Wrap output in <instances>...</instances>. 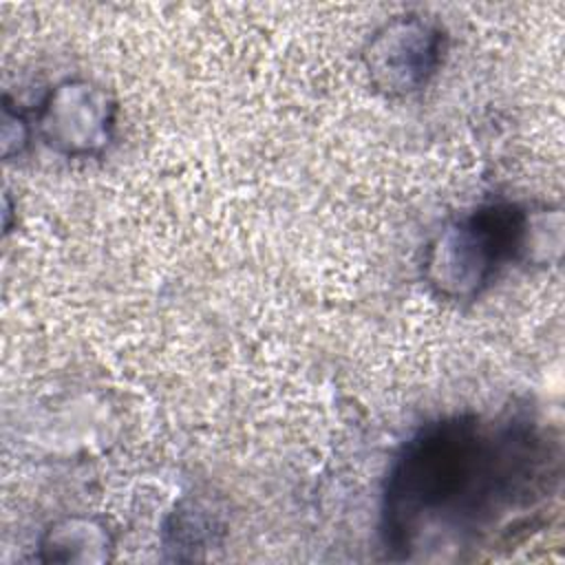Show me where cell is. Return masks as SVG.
Masks as SVG:
<instances>
[{
	"mask_svg": "<svg viewBox=\"0 0 565 565\" xmlns=\"http://www.w3.org/2000/svg\"><path fill=\"white\" fill-rule=\"evenodd\" d=\"M561 479V437L525 408L435 417L388 463L382 550L391 561L422 563L512 543L539 523Z\"/></svg>",
	"mask_w": 565,
	"mask_h": 565,
	"instance_id": "obj_1",
	"label": "cell"
},
{
	"mask_svg": "<svg viewBox=\"0 0 565 565\" xmlns=\"http://www.w3.org/2000/svg\"><path fill=\"white\" fill-rule=\"evenodd\" d=\"M561 227V210H534L510 199L479 203L428 241L424 282L441 300H477L512 263L556 260Z\"/></svg>",
	"mask_w": 565,
	"mask_h": 565,
	"instance_id": "obj_2",
	"label": "cell"
},
{
	"mask_svg": "<svg viewBox=\"0 0 565 565\" xmlns=\"http://www.w3.org/2000/svg\"><path fill=\"white\" fill-rule=\"evenodd\" d=\"M448 51V33L437 18L408 11L380 24L362 49L371 86L388 99L424 90L439 73Z\"/></svg>",
	"mask_w": 565,
	"mask_h": 565,
	"instance_id": "obj_3",
	"label": "cell"
},
{
	"mask_svg": "<svg viewBox=\"0 0 565 565\" xmlns=\"http://www.w3.org/2000/svg\"><path fill=\"white\" fill-rule=\"evenodd\" d=\"M117 102L97 82L66 77L49 88L33 113V130L66 159L102 157L117 132Z\"/></svg>",
	"mask_w": 565,
	"mask_h": 565,
	"instance_id": "obj_4",
	"label": "cell"
},
{
	"mask_svg": "<svg viewBox=\"0 0 565 565\" xmlns=\"http://www.w3.org/2000/svg\"><path fill=\"white\" fill-rule=\"evenodd\" d=\"M110 530L90 516H64L40 536L38 561L44 563H104L113 552Z\"/></svg>",
	"mask_w": 565,
	"mask_h": 565,
	"instance_id": "obj_5",
	"label": "cell"
},
{
	"mask_svg": "<svg viewBox=\"0 0 565 565\" xmlns=\"http://www.w3.org/2000/svg\"><path fill=\"white\" fill-rule=\"evenodd\" d=\"M33 135V119L26 117L18 104L11 102V97H4L2 106V154L9 159L13 154H20Z\"/></svg>",
	"mask_w": 565,
	"mask_h": 565,
	"instance_id": "obj_6",
	"label": "cell"
}]
</instances>
